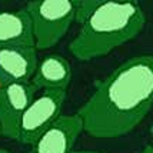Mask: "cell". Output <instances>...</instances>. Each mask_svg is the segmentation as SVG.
Returning a JSON list of instances; mask_svg holds the SVG:
<instances>
[{
  "label": "cell",
  "mask_w": 153,
  "mask_h": 153,
  "mask_svg": "<svg viewBox=\"0 0 153 153\" xmlns=\"http://www.w3.org/2000/svg\"><path fill=\"white\" fill-rule=\"evenodd\" d=\"M153 107V54H140L99 82L79 109L83 129L97 139L130 133Z\"/></svg>",
  "instance_id": "cell-1"
},
{
  "label": "cell",
  "mask_w": 153,
  "mask_h": 153,
  "mask_svg": "<svg viewBox=\"0 0 153 153\" xmlns=\"http://www.w3.org/2000/svg\"><path fill=\"white\" fill-rule=\"evenodd\" d=\"M72 153H99V152H89V150H79V152H72Z\"/></svg>",
  "instance_id": "cell-12"
},
{
  "label": "cell",
  "mask_w": 153,
  "mask_h": 153,
  "mask_svg": "<svg viewBox=\"0 0 153 153\" xmlns=\"http://www.w3.org/2000/svg\"><path fill=\"white\" fill-rule=\"evenodd\" d=\"M0 46L34 47L32 22L26 10L0 12Z\"/></svg>",
  "instance_id": "cell-9"
},
{
  "label": "cell",
  "mask_w": 153,
  "mask_h": 153,
  "mask_svg": "<svg viewBox=\"0 0 153 153\" xmlns=\"http://www.w3.org/2000/svg\"><path fill=\"white\" fill-rule=\"evenodd\" d=\"M83 120L77 113L60 114L33 145L34 153H72L76 139L83 132Z\"/></svg>",
  "instance_id": "cell-6"
},
{
  "label": "cell",
  "mask_w": 153,
  "mask_h": 153,
  "mask_svg": "<svg viewBox=\"0 0 153 153\" xmlns=\"http://www.w3.org/2000/svg\"><path fill=\"white\" fill-rule=\"evenodd\" d=\"M32 22L36 50L53 47L74 22V0H33L25 9Z\"/></svg>",
  "instance_id": "cell-3"
},
{
  "label": "cell",
  "mask_w": 153,
  "mask_h": 153,
  "mask_svg": "<svg viewBox=\"0 0 153 153\" xmlns=\"http://www.w3.org/2000/svg\"><path fill=\"white\" fill-rule=\"evenodd\" d=\"M140 153H153V146H146Z\"/></svg>",
  "instance_id": "cell-11"
},
{
  "label": "cell",
  "mask_w": 153,
  "mask_h": 153,
  "mask_svg": "<svg viewBox=\"0 0 153 153\" xmlns=\"http://www.w3.org/2000/svg\"><path fill=\"white\" fill-rule=\"evenodd\" d=\"M36 89L29 83H9L0 86V136L17 140L22 114L33 102Z\"/></svg>",
  "instance_id": "cell-5"
},
{
  "label": "cell",
  "mask_w": 153,
  "mask_h": 153,
  "mask_svg": "<svg viewBox=\"0 0 153 153\" xmlns=\"http://www.w3.org/2000/svg\"><path fill=\"white\" fill-rule=\"evenodd\" d=\"M146 16L136 1L102 0L94 13L82 25L69 50L76 59L92 60L109 54L143 30Z\"/></svg>",
  "instance_id": "cell-2"
},
{
  "label": "cell",
  "mask_w": 153,
  "mask_h": 153,
  "mask_svg": "<svg viewBox=\"0 0 153 153\" xmlns=\"http://www.w3.org/2000/svg\"><path fill=\"white\" fill-rule=\"evenodd\" d=\"M102 0H74V22H77L80 25H83L92 14L94 10L100 6Z\"/></svg>",
  "instance_id": "cell-10"
},
{
  "label": "cell",
  "mask_w": 153,
  "mask_h": 153,
  "mask_svg": "<svg viewBox=\"0 0 153 153\" xmlns=\"http://www.w3.org/2000/svg\"><path fill=\"white\" fill-rule=\"evenodd\" d=\"M66 96V90H45L34 97L20 117L17 142L33 146L43 132L60 116Z\"/></svg>",
  "instance_id": "cell-4"
},
{
  "label": "cell",
  "mask_w": 153,
  "mask_h": 153,
  "mask_svg": "<svg viewBox=\"0 0 153 153\" xmlns=\"http://www.w3.org/2000/svg\"><path fill=\"white\" fill-rule=\"evenodd\" d=\"M27 153H34V152H33V150H30V152H27Z\"/></svg>",
  "instance_id": "cell-14"
},
{
  "label": "cell",
  "mask_w": 153,
  "mask_h": 153,
  "mask_svg": "<svg viewBox=\"0 0 153 153\" xmlns=\"http://www.w3.org/2000/svg\"><path fill=\"white\" fill-rule=\"evenodd\" d=\"M36 47L0 46V86L29 83L37 69Z\"/></svg>",
  "instance_id": "cell-7"
},
{
  "label": "cell",
  "mask_w": 153,
  "mask_h": 153,
  "mask_svg": "<svg viewBox=\"0 0 153 153\" xmlns=\"http://www.w3.org/2000/svg\"><path fill=\"white\" fill-rule=\"evenodd\" d=\"M0 153H10L9 150H6V149H0Z\"/></svg>",
  "instance_id": "cell-13"
},
{
  "label": "cell",
  "mask_w": 153,
  "mask_h": 153,
  "mask_svg": "<svg viewBox=\"0 0 153 153\" xmlns=\"http://www.w3.org/2000/svg\"><path fill=\"white\" fill-rule=\"evenodd\" d=\"M72 80V67L63 56L49 54L40 63L34 72L30 83L33 87L45 90H66Z\"/></svg>",
  "instance_id": "cell-8"
}]
</instances>
